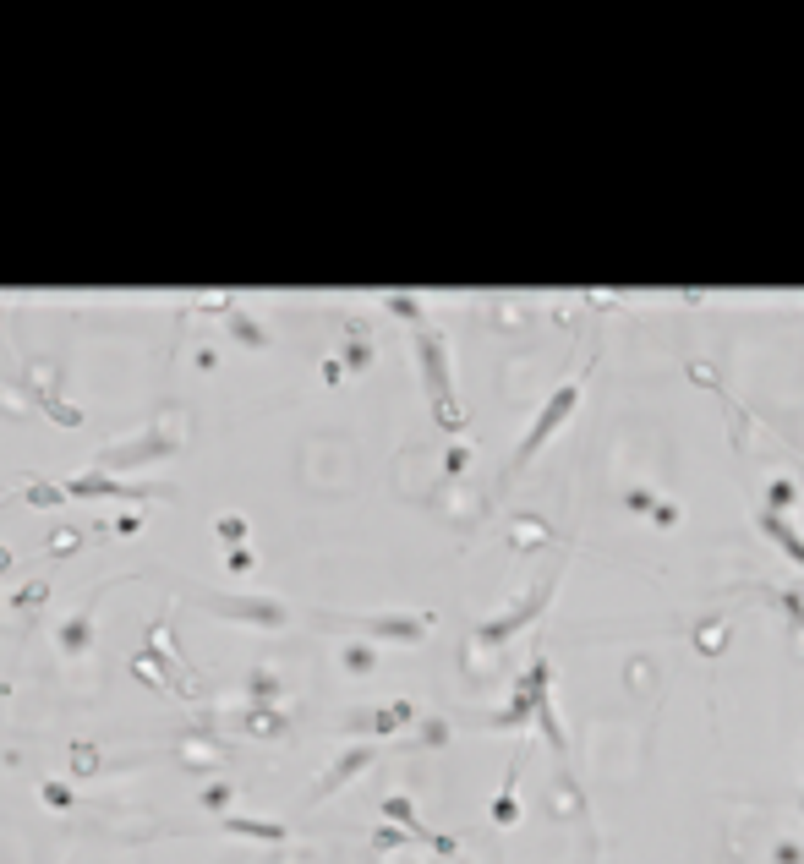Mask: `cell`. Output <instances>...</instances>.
I'll return each mask as SVG.
<instances>
[{"label": "cell", "mask_w": 804, "mask_h": 864, "mask_svg": "<svg viewBox=\"0 0 804 864\" xmlns=\"http://www.w3.org/2000/svg\"><path fill=\"white\" fill-rule=\"evenodd\" d=\"M77 547H83V531H77V525H61V531L50 536V553H55V558L77 553Z\"/></svg>", "instance_id": "4fadbf2b"}, {"label": "cell", "mask_w": 804, "mask_h": 864, "mask_svg": "<svg viewBox=\"0 0 804 864\" xmlns=\"http://www.w3.org/2000/svg\"><path fill=\"white\" fill-rule=\"evenodd\" d=\"M416 340V361H422V383H427V400H433V416L444 432H460L465 416H460V400H454V372H449V345L433 323H416L411 329Z\"/></svg>", "instance_id": "6da1fadb"}, {"label": "cell", "mask_w": 804, "mask_h": 864, "mask_svg": "<svg viewBox=\"0 0 804 864\" xmlns=\"http://www.w3.org/2000/svg\"><path fill=\"white\" fill-rule=\"evenodd\" d=\"M345 662H351V668H367V662H372V651H361V646H351V651H345Z\"/></svg>", "instance_id": "7402d4cb"}, {"label": "cell", "mask_w": 804, "mask_h": 864, "mask_svg": "<svg viewBox=\"0 0 804 864\" xmlns=\"http://www.w3.org/2000/svg\"><path fill=\"white\" fill-rule=\"evenodd\" d=\"M11 564H17V553H11V547H0V575H6Z\"/></svg>", "instance_id": "603a6c76"}, {"label": "cell", "mask_w": 804, "mask_h": 864, "mask_svg": "<svg viewBox=\"0 0 804 864\" xmlns=\"http://www.w3.org/2000/svg\"><path fill=\"white\" fill-rule=\"evenodd\" d=\"M575 405H580V378L558 383V389L547 394V405H542V411H536V422L526 427V438L515 443V460H509V476H515V471H526V465H531V454L542 449V443L553 438V432L564 427L569 416H575Z\"/></svg>", "instance_id": "7a4b0ae2"}, {"label": "cell", "mask_w": 804, "mask_h": 864, "mask_svg": "<svg viewBox=\"0 0 804 864\" xmlns=\"http://www.w3.org/2000/svg\"><path fill=\"white\" fill-rule=\"evenodd\" d=\"M214 531H219V542H230V547H241V536H247V520H241V515H225V520H219V525H214Z\"/></svg>", "instance_id": "2e32d148"}, {"label": "cell", "mask_w": 804, "mask_h": 864, "mask_svg": "<svg viewBox=\"0 0 804 864\" xmlns=\"http://www.w3.org/2000/svg\"><path fill=\"white\" fill-rule=\"evenodd\" d=\"M766 504H772V515H783V509L794 504V482H772V493H766Z\"/></svg>", "instance_id": "e0dca14e"}, {"label": "cell", "mask_w": 804, "mask_h": 864, "mask_svg": "<svg viewBox=\"0 0 804 864\" xmlns=\"http://www.w3.org/2000/svg\"><path fill=\"white\" fill-rule=\"evenodd\" d=\"M225 323H230V334H236V340H241V345H252V350H263V345H268V334H263V323H258V318H247V312H241V307H236V312H230V318H225Z\"/></svg>", "instance_id": "8fae6325"}, {"label": "cell", "mask_w": 804, "mask_h": 864, "mask_svg": "<svg viewBox=\"0 0 804 864\" xmlns=\"http://www.w3.org/2000/svg\"><path fill=\"white\" fill-rule=\"evenodd\" d=\"M761 531L772 536V542L783 547V553H788V558H794V564L804 569V536H799V531H794V525H788L783 515H772V509H766V515H761Z\"/></svg>", "instance_id": "8992f818"}, {"label": "cell", "mask_w": 804, "mask_h": 864, "mask_svg": "<svg viewBox=\"0 0 804 864\" xmlns=\"http://www.w3.org/2000/svg\"><path fill=\"white\" fill-rule=\"evenodd\" d=\"M203 607H214V613L225 618H247V624H285V607L279 602H258V597H230V591H208Z\"/></svg>", "instance_id": "5b68a950"}, {"label": "cell", "mask_w": 804, "mask_h": 864, "mask_svg": "<svg viewBox=\"0 0 804 864\" xmlns=\"http://www.w3.org/2000/svg\"><path fill=\"white\" fill-rule=\"evenodd\" d=\"M22 504H33V509H61V504H66V487H61V482H28V487H22Z\"/></svg>", "instance_id": "30bf717a"}, {"label": "cell", "mask_w": 804, "mask_h": 864, "mask_svg": "<svg viewBox=\"0 0 804 864\" xmlns=\"http://www.w3.org/2000/svg\"><path fill=\"white\" fill-rule=\"evenodd\" d=\"M372 361V340L361 329H351V340H345V367H367Z\"/></svg>", "instance_id": "7c38bea8"}, {"label": "cell", "mask_w": 804, "mask_h": 864, "mask_svg": "<svg viewBox=\"0 0 804 864\" xmlns=\"http://www.w3.org/2000/svg\"><path fill=\"white\" fill-rule=\"evenodd\" d=\"M44 597H50V586H44V580H28V586L17 591V607H39Z\"/></svg>", "instance_id": "ac0fdd59"}, {"label": "cell", "mask_w": 804, "mask_h": 864, "mask_svg": "<svg viewBox=\"0 0 804 864\" xmlns=\"http://www.w3.org/2000/svg\"><path fill=\"white\" fill-rule=\"evenodd\" d=\"M197 312H208V318H230V312H236V296H225V290H219V296H203V301H197Z\"/></svg>", "instance_id": "9a60e30c"}, {"label": "cell", "mask_w": 804, "mask_h": 864, "mask_svg": "<svg viewBox=\"0 0 804 864\" xmlns=\"http://www.w3.org/2000/svg\"><path fill=\"white\" fill-rule=\"evenodd\" d=\"M340 378H345V361L329 356V361H323V383H340Z\"/></svg>", "instance_id": "44dd1931"}, {"label": "cell", "mask_w": 804, "mask_h": 864, "mask_svg": "<svg viewBox=\"0 0 804 864\" xmlns=\"http://www.w3.org/2000/svg\"><path fill=\"white\" fill-rule=\"evenodd\" d=\"M93 607H99V591H93V597H88V602L77 607V613L66 618V624H61V651H83V646H88V624H93Z\"/></svg>", "instance_id": "ba28073f"}, {"label": "cell", "mask_w": 804, "mask_h": 864, "mask_svg": "<svg viewBox=\"0 0 804 864\" xmlns=\"http://www.w3.org/2000/svg\"><path fill=\"white\" fill-rule=\"evenodd\" d=\"M225 564H230V575H247V569H252V547H247V542H241V547H230V558H225Z\"/></svg>", "instance_id": "d6986e66"}, {"label": "cell", "mask_w": 804, "mask_h": 864, "mask_svg": "<svg viewBox=\"0 0 804 864\" xmlns=\"http://www.w3.org/2000/svg\"><path fill=\"white\" fill-rule=\"evenodd\" d=\"M110 531H115V536H132V531H143V515H115V520H110Z\"/></svg>", "instance_id": "ffe728a7"}, {"label": "cell", "mask_w": 804, "mask_h": 864, "mask_svg": "<svg viewBox=\"0 0 804 864\" xmlns=\"http://www.w3.org/2000/svg\"><path fill=\"white\" fill-rule=\"evenodd\" d=\"M553 591H558V569H547V580H542V586H536V591H526V602H515V607H509V613H504V618H493V624H482V629H476V640H482V646H498V640H509V635H515V629H526L531 618L542 613L547 602H553Z\"/></svg>", "instance_id": "3957f363"}, {"label": "cell", "mask_w": 804, "mask_h": 864, "mask_svg": "<svg viewBox=\"0 0 804 864\" xmlns=\"http://www.w3.org/2000/svg\"><path fill=\"white\" fill-rule=\"evenodd\" d=\"M383 307H389L394 318H411V323H427V318H422V301H416V296H389V301H383Z\"/></svg>", "instance_id": "5bb4252c"}, {"label": "cell", "mask_w": 804, "mask_h": 864, "mask_svg": "<svg viewBox=\"0 0 804 864\" xmlns=\"http://www.w3.org/2000/svg\"><path fill=\"white\" fill-rule=\"evenodd\" d=\"M427 624L433 618H367V635H383V640H416V635H427Z\"/></svg>", "instance_id": "52a82bcc"}, {"label": "cell", "mask_w": 804, "mask_h": 864, "mask_svg": "<svg viewBox=\"0 0 804 864\" xmlns=\"http://www.w3.org/2000/svg\"><path fill=\"white\" fill-rule=\"evenodd\" d=\"M61 487H66V498H132V504H148V498L170 493V487H154V482H121L110 471H83Z\"/></svg>", "instance_id": "277c9868"}, {"label": "cell", "mask_w": 804, "mask_h": 864, "mask_svg": "<svg viewBox=\"0 0 804 864\" xmlns=\"http://www.w3.org/2000/svg\"><path fill=\"white\" fill-rule=\"evenodd\" d=\"M624 504H629V509H640V515H651L657 525H673V520H679V509H673L668 498H651V493H640V487H629Z\"/></svg>", "instance_id": "9c48e42d"}]
</instances>
